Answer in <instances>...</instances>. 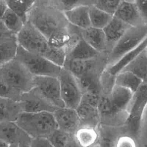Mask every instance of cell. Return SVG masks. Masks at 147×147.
I'll return each instance as SVG.
<instances>
[{
    "label": "cell",
    "instance_id": "obj_1",
    "mask_svg": "<svg viewBox=\"0 0 147 147\" xmlns=\"http://www.w3.org/2000/svg\"><path fill=\"white\" fill-rule=\"evenodd\" d=\"M40 32L51 45L65 48L79 29L67 21L56 1H34L28 21Z\"/></svg>",
    "mask_w": 147,
    "mask_h": 147
},
{
    "label": "cell",
    "instance_id": "obj_2",
    "mask_svg": "<svg viewBox=\"0 0 147 147\" xmlns=\"http://www.w3.org/2000/svg\"><path fill=\"white\" fill-rule=\"evenodd\" d=\"M15 122L32 139L47 138L57 129L53 114L49 112H22Z\"/></svg>",
    "mask_w": 147,
    "mask_h": 147
},
{
    "label": "cell",
    "instance_id": "obj_3",
    "mask_svg": "<svg viewBox=\"0 0 147 147\" xmlns=\"http://www.w3.org/2000/svg\"><path fill=\"white\" fill-rule=\"evenodd\" d=\"M34 78L16 59L0 67V79L9 88L21 95L34 87Z\"/></svg>",
    "mask_w": 147,
    "mask_h": 147
},
{
    "label": "cell",
    "instance_id": "obj_4",
    "mask_svg": "<svg viewBox=\"0 0 147 147\" xmlns=\"http://www.w3.org/2000/svg\"><path fill=\"white\" fill-rule=\"evenodd\" d=\"M146 37L147 25L130 26L107 54L106 67L112 65L123 56L136 48Z\"/></svg>",
    "mask_w": 147,
    "mask_h": 147
},
{
    "label": "cell",
    "instance_id": "obj_5",
    "mask_svg": "<svg viewBox=\"0 0 147 147\" xmlns=\"http://www.w3.org/2000/svg\"><path fill=\"white\" fill-rule=\"evenodd\" d=\"M147 98L146 82H144L134 94L129 110L127 121L123 126L125 133L136 139L143 127Z\"/></svg>",
    "mask_w": 147,
    "mask_h": 147
},
{
    "label": "cell",
    "instance_id": "obj_6",
    "mask_svg": "<svg viewBox=\"0 0 147 147\" xmlns=\"http://www.w3.org/2000/svg\"><path fill=\"white\" fill-rule=\"evenodd\" d=\"M18 46L32 53L46 57L53 45L32 24L27 21L16 35Z\"/></svg>",
    "mask_w": 147,
    "mask_h": 147
},
{
    "label": "cell",
    "instance_id": "obj_7",
    "mask_svg": "<svg viewBox=\"0 0 147 147\" xmlns=\"http://www.w3.org/2000/svg\"><path fill=\"white\" fill-rule=\"evenodd\" d=\"M14 59L23 64L34 76L57 77L61 69L43 56L28 52L20 46Z\"/></svg>",
    "mask_w": 147,
    "mask_h": 147
},
{
    "label": "cell",
    "instance_id": "obj_8",
    "mask_svg": "<svg viewBox=\"0 0 147 147\" xmlns=\"http://www.w3.org/2000/svg\"><path fill=\"white\" fill-rule=\"evenodd\" d=\"M57 78L60 84L61 98L64 107L76 109L83 95L77 79L63 67Z\"/></svg>",
    "mask_w": 147,
    "mask_h": 147
},
{
    "label": "cell",
    "instance_id": "obj_9",
    "mask_svg": "<svg viewBox=\"0 0 147 147\" xmlns=\"http://www.w3.org/2000/svg\"><path fill=\"white\" fill-rule=\"evenodd\" d=\"M98 111L99 118V125L123 127L128 117V114L117 110L113 106L110 99V94H100Z\"/></svg>",
    "mask_w": 147,
    "mask_h": 147
},
{
    "label": "cell",
    "instance_id": "obj_10",
    "mask_svg": "<svg viewBox=\"0 0 147 147\" xmlns=\"http://www.w3.org/2000/svg\"><path fill=\"white\" fill-rule=\"evenodd\" d=\"M100 94L86 92L75 109L80 119L81 126L96 127L99 125L98 103Z\"/></svg>",
    "mask_w": 147,
    "mask_h": 147
},
{
    "label": "cell",
    "instance_id": "obj_11",
    "mask_svg": "<svg viewBox=\"0 0 147 147\" xmlns=\"http://www.w3.org/2000/svg\"><path fill=\"white\" fill-rule=\"evenodd\" d=\"M23 112L53 113L57 108L47 100L35 87L21 95L19 100Z\"/></svg>",
    "mask_w": 147,
    "mask_h": 147
},
{
    "label": "cell",
    "instance_id": "obj_12",
    "mask_svg": "<svg viewBox=\"0 0 147 147\" xmlns=\"http://www.w3.org/2000/svg\"><path fill=\"white\" fill-rule=\"evenodd\" d=\"M34 87L37 88L44 97L57 108L64 107L57 77L34 76Z\"/></svg>",
    "mask_w": 147,
    "mask_h": 147
},
{
    "label": "cell",
    "instance_id": "obj_13",
    "mask_svg": "<svg viewBox=\"0 0 147 147\" xmlns=\"http://www.w3.org/2000/svg\"><path fill=\"white\" fill-rule=\"evenodd\" d=\"M52 114L57 129L63 131L74 135L81 126L80 119L75 109L60 107Z\"/></svg>",
    "mask_w": 147,
    "mask_h": 147
},
{
    "label": "cell",
    "instance_id": "obj_14",
    "mask_svg": "<svg viewBox=\"0 0 147 147\" xmlns=\"http://www.w3.org/2000/svg\"><path fill=\"white\" fill-rule=\"evenodd\" d=\"M114 16L129 26L147 25L139 12L136 1H120Z\"/></svg>",
    "mask_w": 147,
    "mask_h": 147
},
{
    "label": "cell",
    "instance_id": "obj_15",
    "mask_svg": "<svg viewBox=\"0 0 147 147\" xmlns=\"http://www.w3.org/2000/svg\"><path fill=\"white\" fill-rule=\"evenodd\" d=\"M31 139L15 122H0V140L10 145L30 142Z\"/></svg>",
    "mask_w": 147,
    "mask_h": 147
},
{
    "label": "cell",
    "instance_id": "obj_16",
    "mask_svg": "<svg viewBox=\"0 0 147 147\" xmlns=\"http://www.w3.org/2000/svg\"><path fill=\"white\" fill-rule=\"evenodd\" d=\"M86 3L78 5L71 9L64 11V16L70 25L79 29H84L90 26L89 18V5Z\"/></svg>",
    "mask_w": 147,
    "mask_h": 147
},
{
    "label": "cell",
    "instance_id": "obj_17",
    "mask_svg": "<svg viewBox=\"0 0 147 147\" xmlns=\"http://www.w3.org/2000/svg\"><path fill=\"white\" fill-rule=\"evenodd\" d=\"M79 31L82 38L90 46L100 53L108 54L107 41L102 29L90 26Z\"/></svg>",
    "mask_w": 147,
    "mask_h": 147
},
{
    "label": "cell",
    "instance_id": "obj_18",
    "mask_svg": "<svg viewBox=\"0 0 147 147\" xmlns=\"http://www.w3.org/2000/svg\"><path fill=\"white\" fill-rule=\"evenodd\" d=\"M100 54L90 46L80 36L75 43L66 51V59L87 60L96 58Z\"/></svg>",
    "mask_w": 147,
    "mask_h": 147
},
{
    "label": "cell",
    "instance_id": "obj_19",
    "mask_svg": "<svg viewBox=\"0 0 147 147\" xmlns=\"http://www.w3.org/2000/svg\"><path fill=\"white\" fill-rule=\"evenodd\" d=\"M134 94L130 90L114 84L110 94L114 107L119 111L127 114Z\"/></svg>",
    "mask_w": 147,
    "mask_h": 147
},
{
    "label": "cell",
    "instance_id": "obj_20",
    "mask_svg": "<svg viewBox=\"0 0 147 147\" xmlns=\"http://www.w3.org/2000/svg\"><path fill=\"white\" fill-rule=\"evenodd\" d=\"M129 27L113 16L110 21L102 29L107 41L108 53Z\"/></svg>",
    "mask_w": 147,
    "mask_h": 147
},
{
    "label": "cell",
    "instance_id": "obj_21",
    "mask_svg": "<svg viewBox=\"0 0 147 147\" xmlns=\"http://www.w3.org/2000/svg\"><path fill=\"white\" fill-rule=\"evenodd\" d=\"M22 112L19 101L0 96V122H15Z\"/></svg>",
    "mask_w": 147,
    "mask_h": 147
},
{
    "label": "cell",
    "instance_id": "obj_22",
    "mask_svg": "<svg viewBox=\"0 0 147 147\" xmlns=\"http://www.w3.org/2000/svg\"><path fill=\"white\" fill-rule=\"evenodd\" d=\"M18 47L16 34L10 33L0 38V67L15 58Z\"/></svg>",
    "mask_w": 147,
    "mask_h": 147
},
{
    "label": "cell",
    "instance_id": "obj_23",
    "mask_svg": "<svg viewBox=\"0 0 147 147\" xmlns=\"http://www.w3.org/2000/svg\"><path fill=\"white\" fill-rule=\"evenodd\" d=\"M99 133V147H115L118 137L125 133L123 127H113L99 125L97 127Z\"/></svg>",
    "mask_w": 147,
    "mask_h": 147
},
{
    "label": "cell",
    "instance_id": "obj_24",
    "mask_svg": "<svg viewBox=\"0 0 147 147\" xmlns=\"http://www.w3.org/2000/svg\"><path fill=\"white\" fill-rule=\"evenodd\" d=\"M74 137L79 147H90L99 142V133L96 127L80 126L74 134Z\"/></svg>",
    "mask_w": 147,
    "mask_h": 147
},
{
    "label": "cell",
    "instance_id": "obj_25",
    "mask_svg": "<svg viewBox=\"0 0 147 147\" xmlns=\"http://www.w3.org/2000/svg\"><path fill=\"white\" fill-rule=\"evenodd\" d=\"M147 51L145 49L135 57L121 72H129L146 82Z\"/></svg>",
    "mask_w": 147,
    "mask_h": 147
},
{
    "label": "cell",
    "instance_id": "obj_26",
    "mask_svg": "<svg viewBox=\"0 0 147 147\" xmlns=\"http://www.w3.org/2000/svg\"><path fill=\"white\" fill-rule=\"evenodd\" d=\"M147 48V40H145L136 48L123 56L115 63L110 67L106 68V69L113 76H115L119 73L140 52Z\"/></svg>",
    "mask_w": 147,
    "mask_h": 147
},
{
    "label": "cell",
    "instance_id": "obj_27",
    "mask_svg": "<svg viewBox=\"0 0 147 147\" xmlns=\"http://www.w3.org/2000/svg\"><path fill=\"white\" fill-rule=\"evenodd\" d=\"M144 82H146L143 81L133 74L126 71L118 73L115 76L114 79V84L125 88L133 94L139 89Z\"/></svg>",
    "mask_w": 147,
    "mask_h": 147
},
{
    "label": "cell",
    "instance_id": "obj_28",
    "mask_svg": "<svg viewBox=\"0 0 147 147\" xmlns=\"http://www.w3.org/2000/svg\"><path fill=\"white\" fill-rule=\"evenodd\" d=\"M88 13L90 26L100 29H103L113 17L99 9L92 3L89 5Z\"/></svg>",
    "mask_w": 147,
    "mask_h": 147
},
{
    "label": "cell",
    "instance_id": "obj_29",
    "mask_svg": "<svg viewBox=\"0 0 147 147\" xmlns=\"http://www.w3.org/2000/svg\"><path fill=\"white\" fill-rule=\"evenodd\" d=\"M47 138L55 147H79L74 134L67 133L58 129Z\"/></svg>",
    "mask_w": 147,
    "mask_h": 147
},
{
    "label": "cell",
    "instance_id": "obj_30",
    "mask_svg": "<svg viewBox=\"0 0 147 147\" xmlns=\"http://www.w3.org/2000/svg\"><path fill=\"white\" fill-rule=\"evenodd\" d=\"M7 7L13 11L25 24L28 21V15L34 1H6Z\"/></svg>",
    "mask_w": 147,
    "mask_h": 147
},
{
    "label": "cell",
    "instance_id": "obj_31",
    "mask_svg": "<svg viewBox=\"0 0 147 147\" xmlns=\"http://www.w3.org/2000/svg\"><path fill=\"white\" fill-rule=\"evenodd\" d=\"M2 21L6 29L16 35L21 30L25 24L18 16L9 8L2 17Z\"/></svg>",
    "mask_w": 147,
    "mask_h": 147
},
{
    "label": "cell",
    "instance_id": "obj_32",
    "mask_svg": "<svg viewBox=\"0 0 147 147\" xmlns=\"http://www.w3.org/2000/svg\"><path fill=\"white\" fill-rule=\"evenodd\" d=\"M120 1H92L91 3L99 9L114 16Z\"/></svg>",
    "mask_w": 147,
    "mask_h": 147
},
{
    "label": "cell",
    "instance_id": "obj_33",
    "mask_svg": "<svg viewBox=\"0 0 147 147\" xmlns=\"http://www.w3.org/2000/svg\"><path fill=\"white\" fill-rule=\"evenodd\" d=\"M115 147H138L137 139L133 137L123 133L117 138Z\"/></svg>",
    "mask_w": 147,
    "mask_h": 147
},
{
    "label": "cell",
    "instance_id": "obj_34",
    "mask_svg": "<svg viewBox=\"0 0 147 147\" xmlns=\"http://www.w3.org/2000/svg\"><path fill=\"white\" fill-rule=\"evenodd\" d=\"M21 94L9 88L1 79H0V96L10 98L19 101Z\"/></svg>",
    "mask_w": 147,
    "mask_h": 147
},
{
    "label": "cell",
    "instance_id": "obj_35",
    "mask_svg": "<svg viewBox=\"0 0 147 147\" xmlns=\"http://www.w3.org/2000/svg\"><path fill=\"white\" fill-rule=\"evenodd\" d=\"M30 147H55L47 138H36L31 139Z\"/></svg>",
    "mask_w": 147,
    "mask_h": 147
},
{
    "label": "cell",
    "instance_id": "obj_36",
    "mask_svg": "<svg viewBox=\"0 0 147 147\" xmlns=\"http://www.w3.org/2000/svg\"><path fill=\"white\" fill-rule=\"evenodd\" d=\"M136 3L142 18L147 23V1H136Z\"/></svg>",
    "mask_w": 147,
    "mask_h": 147
},
{
    "label": "cell",
    "instance_id": "obj_37",
    "mask_svg": "<svg viewBox=\"0 0 147 147\" xmlns=\"http://www.w3.org/2000/svg\"><path fill=\"white\" fill-rule=\"evenodd\" d=\"M8 9L6 1L0 0V18H2L5 11Z\"/></svg>",
    "mask_w": 147,
    "mask_h": 147
},
{
    "label": "cell",
    "instance_id": "obj_38",
    "mask_svg": "<svg viewBox=\"0 0 147 147\" xmlns=\"http://www.w3.org/2000/svg\"><path fill=\"white\" fill-rule=\"evenodd\" d=\"M0 31H1V32H7V31H8L6 29V28H5V25H4V24H3V21H2V18H0Z\"/></svg>",
    "mask_w": 147,
    "mask_h": 147
},
{
    "label": "cell",
    "instance_id": "obj_39",
    "mask_svg": "<svg viewBox=\"0 0 147 147\" xmlns=\"http://www.w3.org/2000/svg\"><path fill=\"white\" fill-rule=\"evenodd\" d=\"M30 142H24L18 144V147H30Z\"/></svg>",
    "mask_w": 147,
    "mask_h": 147
},
{
    "label": "cell",
    "instance_id": "obj_40",
    "mask_svg": "<svg viewBox=\"0 0 147 147\" xmlns=\"http://www.w3.org/2000/svg\"><path fill=\"white\" fill-rule=\"evenodd\" d=\"M9 144L7 143L0 140V147H9Z\"/></svg>",
    "mask_w": 147,
    "mask_h": 147
},
{
    "label": "cell",
    "instance_id": "obj_41",
    "mask_svg": "<svg viewBox=\"0 0 147 147\" xmlns=\"http://www.w3.org/2000/svg\"><path fill=\"white\" fill-rule=\"evenodd\" d=\"M9 147H18V144H10V145H9Z\"/></svg>",
    "mask_w": 147,
    "mask_h": 147
},
{
    "label": "cell",
    "instance_id": "obj_42",
    "mask_svg": "<svg viewBox=\"0 0 147 147\" xmlns=\"http://www.w3.org/2000/svg\"><path fill=\"white\" fill-rule=\"evenodd\" d=\"M90 147H99V144H96L95 145H93L92 146H90Z\"/></svg>",
    "mask_w": 147,
    "mask_h": 147
}]
</instances>
